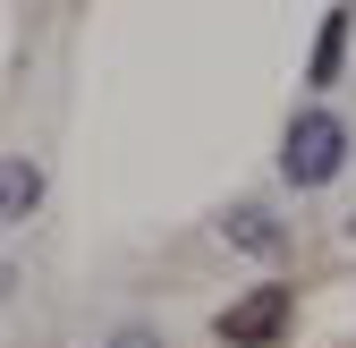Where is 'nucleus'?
<instances>
[{"label":"nucleus","mask_w":356,"mask_h":348,"mask_svg":"<svg viewBox=\"0 0 356 348\" xmlns=\"http://www.w3.org/2000/svg\"><path fill=\"white\" fill-rule=\"evenodd\" d=\"M220 230H229L246 255H280V230H272V212H254V204H246V212H229Z\"/></svg>","instance_id":"39448f33"},{"label":"nucleus","mask_w":356,"mask_h":348,"mask_svg":"<svg viewBox=\"0 0 356 348\" xmlns=\"http://www.w3.org/2000/svg\"><path fill=\"white\" fill-rule=\"evenodd\" d=\"M339 60H348V9H331V17H323V42H314V68H305V77L331 85V77H339Z\"/></svg>","instance_id":"20e7f679"},{"label":"nucleus","mask_w":356,"mask_h":348,"mask_svg":"<svg viewBox=\"0 0 356 348\" xmlns=\"http://www.w3.org/2000/svg\"><path fill=\"white\" fill-rule=\"evenodd\" d=\"M111 348H161L153 331H111Z\"/></svg>","instance_id":"423d86ee"},{"label":"nucleus","mask_w":356,"mask_h":348,"mask_svg":"<svg viewBox=\"0 0 356 348\" xmlns=\"http://www.w3.org/2000/svg\"><path fill=\"white\" fill-rule=\"evenodd\" d=\"M34 204H42V170L17 161V153H0V221H26Z\"/></svg>","instance_id":"7ed1b4c3"},{"label":"nucleus","mask_w":356,"mask_h":348,"mask_svg":"<svg viewBox=\"0 0 356 348\" xmlns=\"http://www.w3.org/2000/svg\"><path fill=\"white\" fill-rule=\"evenodd\" d=\"M280 323H289V289H254L246 306H229V315H220V340H229V348H263Z\"/></svg>","instance_id":"f03ea898"},{"label":"nucleus","mask_w":356,"mask_h":348,"mask_svg":"<svg viewBox=\"0 0 356 348\" xmlns=\"http://www.w3.org/2000/svg\"><path fill=\"white\" fill-rule=\"evenodd\" d=\"M339 161H348V127H339L331 111H305V119H289V145H280L289 187H331V179H339Z\"/></svg>","instance_id":"f257e3e1"}]
</instances>
